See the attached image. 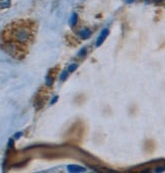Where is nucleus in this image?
I'll list each match as a JSON object with an SVG mask.
<instances>
[{
  "mask_svg": "<svg viewBox=\"0 0 165 173\" xmlns=\"http://www.w3.org/2000/svg\"><path fill=\"white\" fill-rule=\"evenodd\" d=\"M77 14L76 13H73L72 14V16H71V18H70V21H69V23H70V25H75V23H77Z\"/></svg>",
  "mask_w": 165,
  "mask_h": 173,
  "instance_id": "0eeeda50",
  "label": "nucleus"
},
{
  "mask_svg": "<svg viewBox=\"0 0 165 173\" xmlns=\"http://www.w3.org/2000/svg\"><path fill=\"white\" fill-rule=\"evenodd\" d=\"M0 6L2 8H7L10 6V0H0Z\"/></svg>",
  "mask_w": 165,
  "mask_h": 173,
  "instance_id": "423d86ee",
  "label": "nucleus"
},
{
  "mask_svg": "<svg viewBox=\"0 0 165 173\" xmlns=\"http://www.w3.org/2000/svg\"><path fill=\"white\" fill-rule=\"evenodd\" d=\"M79 36H80L81 39H88L90 36H91V30H88V28H85V30H81L79 32Z\"/></svg>",
  "mask_w": 165,
  "mask_h": 173,
  "instance_id": "39448f33",
  "label": "nucleus"
},
{
  "mask_svg": "<svg viewBox=\"0 0 165 173\" xmlns=\"http://www.w3.org/2000/svg\"><path fill=\"white\" fill-rule=\"evenodd\" d=\"M67 169L69 170L70 172H82L84 171V168L80 167V166H76V165H69L67 167Z\"/></svg>",
  "mask_w": 165,
  "mask_h": 173,
  "instance_id": "20e7f679",
  "label": "nucleus"
},
{
  "mask_svg": "<svg viewBox=\"0 0 165 173\" xmlns=\"http://www.w3.org/2000/svg\"><path fill=\"white\" fill-rule=\"evenodd\" d=\"M76 68H77V65H76V64L70 65L69 68H68V72H73V71H75Z\"/></svg>",
  "mask_w": 165,
  "mask_h": 173,
  "instance_id": "1a4fd4ad",
  "label": "nucleus"
},
{
  "mask_svg": "<svg viewBox=\"0 0 165 173\" xmlns=\"http://www.w3.org/2000/svg\"><path fill=\"white\" fill-rule=\"evenodd\" d=\"M107 34H109V30H103L102 32V34H100V36H99V38L97 39V41H96V46L97 47H99L100 45L102 44V41L105 40V38L107 37Z\"/></svg>",
  "mask_w": 165,
  "mask_h": 173,
  "instance_id": "7ed1b4c3",
  "label": "nucleus"
},
{
  "mask_svg": "<svg viewBox=\"0 0 165 173\" xmlns=\"http://www.w3.org/2000/svg\"><path fill=\"white\" fill-rule=\"evenodd\" d=\"M154 2H156V3H162V2L164 1V0H153Z\"/></svg>",
  "mask_w": 165,
  "mask_h": 173,
  "instance_id": "f8f14e48",
  "label": "nucleus"
},
{
  "mask_svg": "<svg viewBox=\"0 0 165 173\" xmlns=\"http://www.w3.org/2000/svg\"><path fill=\"white\" fill-rule=\"evenodd\" d=\"M20 135H21V134H20V133H19V134H17V135H16V136H15V138H18V137H20Z\"/></svg>",
  "mask_w": 165,
  "mask_h": 173,
  "instance_id": "2eb2a0df",
  "label": "nucleus"
},
{
  "mask_svg": "<svg viewBox=\"0 0 165 173\" xmlns=\"http://www.w3.org/2000/svg\"><path fill=\"white\" fill-rule=\"evenodd\" d=\"M67 75H68V71H64L63 73H62V75H61L60 79L61 80H65L66 78H67Z\"/></svg>",
  "mask_w": 165,
  "mask_h": 173,
  "instance_id": "9d476101",
  "label": "nucleus"
},
{
  "mask_svg": "<svg viewBox=\"0 0 165 173\" xmlns=\"http://www.w3.org/2000/svg\"><path fill=\"white\" fill-rule=\"evenodd\" d=\"M53 78L52 77H50V76H47L46 77V84L48 85V86H51V85L53 84Z\"/></svg>",
  "mask_w": 165,
  "mask_h": 173,
  "instance_id": "6e6552de",
  "label": "nucleus"
},
{
  "mask_svg": "<svg viewBox=\"0 0 165 173\" xmlns=\"http://www.w3.org/2000/svg\"><path fill=\"white\" fill-rule=\"evenodd\" d=\"M85 51H86L85 49H82V50H81L80 53H79V56H83V55L85 54Z\"/></svg>",
  "mask_w": 165,
  "mask_h": 173,
  "instance_id": "9b49d317",
  "label": "nucleus"
},
{
  "mask_svg": "<svg viewBox=\"0 0 165 173\" xmlns=\"http://www.w3.org/2000/svg\"><path fill=\"white\" fill-rule=\"evenodd\" d=\"M125 1H126L127 3H132V2H134L135 0H125Z\"/></svg>",
  "mask_w": 165,
  "mask_h": 173,
  "instance_id": "ddd939ff",
  "label": "nucleus"
},
{
  "mask_svg": "<svg viewBox=\"0 0 165 173\" xmlns=\"http://www.w3.org/2000/svg\"><path fill=\"white\" fill-rule=\"evenodd\" d=\"M32 36L30 30L26 27H18L13 32V40L19 44H25L30 41V38Z\"/></svg>",
  "mask_w": 165,
  "mask_h": 173,
  "instance_id": "f257e3e1",
  "label": "nucleus"
},
{
  "mask_svg": "<svg viewBox=\"0 0 165 173\" xmlns=\"http://www.w3.org/2000/svg\"><path fill=\"white\" fill-rule=\"evenodd\" d=\"M4 50H5L7 53L11 54L12 56H15L16 54L19 53V49H18V47H17V45L16 44H13V43L7 44V45L4 47Z\"/></svg>",
  "mask_w": 165,
  "mask_h": 173,
  "instance_id": "f03ea898",
  "label": "nucleus"
},
{
  "mask_svg": "<svg viewBox=\"0 0 165 173\" xmlns=\"http://www.w3.org/2000/svg\"><path fill=\"white\" fill-rule=\"evenodd\" d=\"M57 99H58V97H57V96H56V97H55L54 99H53V101L51 102V103H54V102H56V100H57Z\"/></svg>",
  "mask_w": 165,
  "mask_h": 173,
  "instance_id": "4468645a",
  "label": "nucleus"
}]
</instances>
